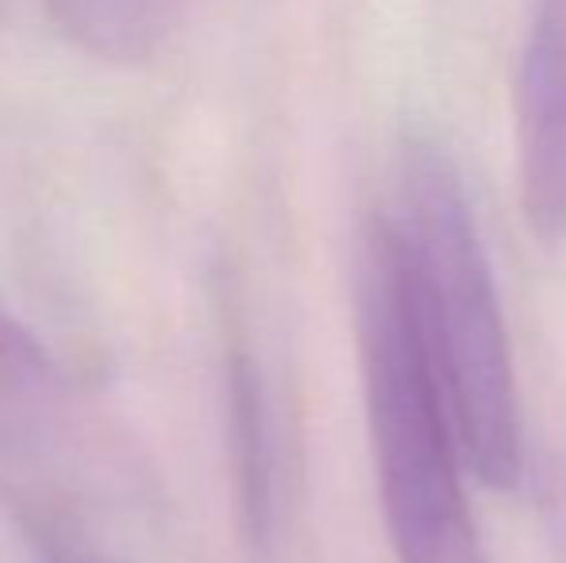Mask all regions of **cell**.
Instances as JSON below:
<instances>
[{"mask_svg": "<svg viewBox=\"0 0 566 563\" xmlns=\"http://www.w3.org/2000/svg\"><path fill=\"white\" fill-rule=\"evenodd\" d=\"M54 386H59V371L46 347L0 301V425L31 414Z\"/></svg>", "mask_w": 566, "mask_h": 563, "instance_id": "8992f818", "label": "cell"}, {"mask_svg": "<svg viewBox=\"0 0 566 563\" xmlns=\"http://www.w3.org/2000/svg\"><path fill=\"white\" fill-rule=\"evenodd\" d=\"M394 228L420 336L470 475L490 490H516L524 425L505 313L462 174L436 139L405 147L401 220Z\"/></svg>", "mask_w": 566, "mask_h": 563, "instance_id": "6da1fadb", "label": "cell"}, {"mask_svg": "<svg viewBox=\"0 0 566 563\" xmlns=\"http://www.w3.org/2000/svg\"><path fill=\"white\" fill-rule=\"evenodd\" d=\"M516 194L539 243L566 240V0H528L513 85Z\"/></svg>", "mask_w": 566, "mask_h": 563, "instance_id": "3957f363", "label": "cell"}, {"mask_svg": "<svg viewBox=\"0 0 566 563\" xmlns=\"http://www.w3.org/2000/svg\"><path fill=\"white\" fill-rule=\"evenodd\" d=\"M54 28L93 59L135 66L174 35L186 0H43Z\"/></svg>", "mask_w": 566, "mask_h": 563, "instance_id": "277c9868", "label": "cell"}, {"mask_svg": "<svg viewBox=\"0 0 566 563\" xmlns=\"http://www.w3.org/2000/svg\"><path fill=\"white\" fill-rule=\"evenodd\" d=\"M228 432L247 536L254 544H266L274 533V444H270L262 378L247 355H235L228 371Z\"/></svg>", "mask_w": 566, "mask_h": 563, "instance_id": "5b68a950", "label": "cell"}, {"mask_svg": "<svg viewBox=\"0 0 566 563\" xmlns=\"http://www.w3.org/2000/svg\"><path fill=\"white\" fill-rule=\"evenodd\" d=\"M355 336L381 518L397 563H490L462 490L448 398L428 359L394 220L378 217L355 256Z\"/></svg>", "mask_w": 566, "mask_h": 563, "instance_id": "7a4b0ae2", "label": "cell"}, {"mask_svg": "<svg viewBox=\"0 0 566 563\" xmlns=\"http://www.w3.org/2000/svg\"><path fill=\"white\" fill-rule=\"evenodd\" d=\"M43 563H82V560H74V556H66V552H46V556H43Z\"/></svg>", "mask_w": 566, "mask_h": 563, "instance_id": "52a82bcc", "label": "cell"}]
</instances>
